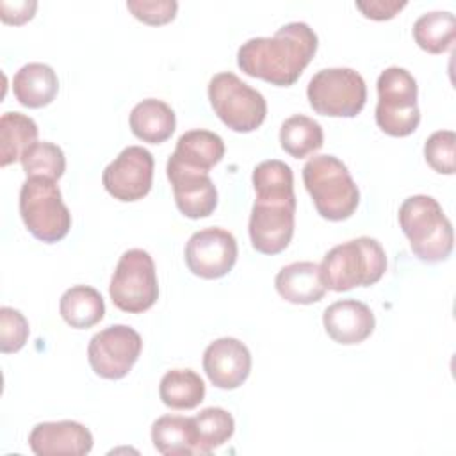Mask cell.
<instances>
[{
  "instance_id": "obj_1",
  "label": "cell",
  "mask_w": 456,
  "mask_h": 456,
  "mask_svg": "<svg viewBox=\"0 0 456 456\" xmlns=\"http://www.w3.org/2000/svg\"><path fill=\"white\" fill-rule=\"evenodd\" d=\"M317 34L305 21H290L271 37H251L237 50V66L249 77L273 86H294L314 59Z\"/></svg>"
},
{
  "instance_id": "obj_2",
  "label": "cell",
  "mask_w": 456,
  "mask_h": 456,
  "mask_svg": "<svg viewBox=\"0 0 456 456\" xmlns=\"http://www.w3.org/2000/svg\"><path fill=\"white\" fill-rule=\"evenodd\" d=\"M387 271V255L379 240L362 235L333 246L319 264L326 289L346 292L354 287H370Z\"/></svg>"
},
{
  "instance_id": "obj_3",
  "label": "cell",
  "mask_w": 456,
  "mask_h": 456,
  "mask_svg": "<svg viewBox=\"0 0 456 456\" xmlns=\"http://www.w3.org/2000/svg\"><path fill=\"white\" fill-rule=\"evenodd\" d=\"M397 219L419 260L435 264L452 253V224L433 196L413 194L406 198L399 207Z\"/></svg>"
},
{
  "instance_id": "obj_4",
  "label": "cell",
  "mask_w": 456,
  "mask_h": 456,
  "mask_svg": "<svg viewBox=\"0 0 456 456\" xmlns=\"http://www.w3.org/2000/svg\"><path fill=\"white\" fill-rule=\"evenodd\" d=\"M303 182L321 217L344 221L360 203V191L347 166L335 155H314L303 166Z\"/></svg>"
},
{
  "instance_id": "obj_5",
  "label": "cell",
  "mask_w": 456,
  "mask_h": 456,
  "mask_svg": "<svg viewBox=\"0 0 456 456\" xmlns=\"http://www.w3.org/2000/svg\"><path fill=\"white\" fill-rule=\"evenodd\" d=\"M20 216L27 230L46 244L62 240L71 228V214L55 180L27 176L20 189Z\"/></svg>"
},
{
  "instance_id": "obj_6",
  "label": "cell",
  "mask_w": 456,
  "mask_h": 456,
  "mask_svg": "<svg viewBox=\"0 0 456 456\" xmlns=\"http://www.w3.org/2000/svg\"><path fill=\"white\" fill-rule=\"evenodd\" d=\"M378 103L374 110L376 125L392 137H406L413 134L420 123L417 105V80L399 66L383 69L376 82Z\"/></svg>"
},
{
  "instance_id": "obj_7",
  "label": "cell",
  "mask_w": 456,
  "mask_h": 456,
  "mask_svg": "<svg viewBox=\"0 0 456 456\" xmlns=\"http://www.w3.org/2000/svg\"><path fill=\"white\" fill-rule=\"evenodd\" d=\"M208 100L217 118L240 134L256 130L267 114L264 94L232 71H221L210 78Z\"/></svg>"
},
{
  "instance_id": "obj_8",
  "label": "cell",
  "mask_w": 456,
  "mask_h": 456,
  "mask_svg": "<svg viewBox=\"0 0 456 456\" xmlns=\"http://www.w3.org/2000/svg\"><path fill=\"white\" fill-rule=\"evenodd\" d=\"M306 96L317 114L354 118L365 107L367 86L353 68H324L310 78Z\"/></svg>"
},
{
  "instance_id": "obj_9",
  "label": "cell",
  "mask_w": 456,
  "mask_h": 456,
  "mask_svg": "<svg viewBox=\"0 0 456 456\" xmlns=\"http://www.w3.org/2000/svg\"><path fill=\"white\" fill-rule=\"evenodd\" d=\"M109 294L112 303L128 314H141L155 305L159 281L148 251L132 248L119 256L110 278Z\"/></svg>"
},
{
  "instance_id": "obj_10",
  "label": "cell",
  "mask_w": 456,
  "mask_h": 456,
  "mask_svg": "<svg viewBox=\"0 0 456 456\" xmlns=\"http://www.w3.org/2000/svg\"><path fill=\"white\" fill-rule=\"evenodd\" d=\"M142 349L141 335L126 324H112L93 335L87 346V360L94 374L103 379L125 378Z\"/></svg>"
},
{
  "instance_id": "obj_11",
  "label": "cell",
  "mask_w": 456,
  "mask_h": 456,
  "mask_svg": "<svg viewBox=\"0 0 456 456\" xmlns=\"http://www.w3.org/2000/svg\"><path fill=\"white\" fill-rule=\"evenodd\" d=\"M296 198H256L249 214L251 246L264 255L281 253L294 235Z\"/></svg>"
},
{
  "instance_id": "obj_12",
  "label": "cell",
  "mask_w": 456,
  "mask_h": 456,
  "mask_svg": "<svg viewBox=\"0 0 456 456\" xmlns=\"http://www.w3.org/2000/svg\"><path fill=\"white\" fill-rule=\"evenodd\" d=\"M239 248L232 232L210 226L194 232L185 244V264L189 271L203 280L226 276L237 262Z\"/></svg>"
},
{
  "instance_id": "obj_13",
  "label": "cell",
  "mask_w": 456,
  "mask_h": 456,
  "mask_svg": "<svg viewBox=\"0 0 456 456\" xmlns=\"http://www.w3.org/2000/svg\"><path fill=\"white\" fill-rule=\"evenodd\" d=\"M153 155L142 146H126L102 173L105 191L119 201L142 200L153 182Z\"/></svg>"
},
{
  "instance_id": "obj_14",
  "label": "cell",
  "mask_w": 456,
  "mask_h": 456,
  "mask_svg": "<svg viewBox=\"0 0 456 456\" xmlns=\"http://www.w3.org/2000/svg\"><path fill=\"white\" fill-rule=\"evenodd\" d=\"M166 175L178 210L189 219L208 217L217 207V189L207 171L187 167L167 159Z\"/></svg>"
},
{
  "instance_id": "obj_15",
  "label": "cell",
  "mask_w": 456,
  "mask_h": 456,
  "mask_svg": "<svg viewBox=\"0 0 456 456\" xmlns=\"http://www.w3.org/2000/svg\"><path fill=\"white\" fill-rule=\"evenodd\" d=\"M203 370L214 387L233 390L240 387L251 372V353L239 338L221 337L207 346L203 353Z\"/></svg>"
},
{
  "instance_id": "obj_16",
  "label": "cell",
  "mask_w": 456,
  "mask_h": 456,
  "mask_svg": "<svg viewBox=\"0 0 456 456\" xmlns=\"http://www.w3.org/2000/svg\"><path fill=\"white\" fill-rule=\"evenodd\" d=\"M28 445L37 456H84L93 449V435L77 420L39 422L28 435Z\"/></svg>"
},
{
  "instance_id": "obj_17",
  "label": "cell",
  "mask_w": 456,
  "mask_h": 456,
  "mask_svg": "<svg viewBox=\"0 0 456 456\" xmlns=\"http://www.w3.org/2000/svg\"><path fill=\"white\" fill-rule=\"evenodd\" d=\"M322 324L331 340L342 346H353L372 335L376 319L365 303L358 299H340L324 310Z\"/></svg>"
},
{
  "instance_id": "obj_18",
  "label": "cell",
  "mask_w": 456,
  "mask_h": 456,
  "mask_svg": "<svg viewBox=\"0 0 456 456\" xmlns=\"http://www.w3.org/2000/svg\"><path fill=\"white\" fill-rule=\"evenodd\" d=\"M274 287L285 301L294 305H312L321 301L326 294L319 264L310 260L283 265L274 278Z\"/></svg>"
},
{
  "instance_id": "obj_19",
  "label": "cell",
  "mask_w": 456,
  "mask_h": 456,
  "mask_svg": "<svg viewBox=\"0 0 456 456\" xmlns=\"http://www.w3.org/2000/svg\"><path fill=\"white\" fill-rule=\"evenodd\" d=\"M57 73L45 62H28L21 66L12 78L14 98L28 109H41L52 103L57 96Z\"/></svg>"
},
{
  "instance_id": "obj_20",
  "label": "cell",
  "mask_w": 456,
  "mask_h": 456,
  "mask_svg": "<svg viewBox=\"0 0 456 456\" xmlns=\"http://www.w3.org/2000/svg\"><path fill=\"white\" fill-rule=\"evenodd\" d=\"M175 128L176 114L162 100L146 98L130 112V130L142 142L160 144L173 135Z\"/></svg>"
},
{
  "instance_id": "obj_21",
  "label": "cell",
  "mask_w": 456,
  "mask_h": 456,
  "mask_svg": "<svg viewBox=\"0 0 456 456\" xmlns=\"http://www.w3.org/2000/svg\"><path fill=\"white\" fill-rule=\"evenodd\" d=\"M169 157L187 167L208 173L224 157V142L216 132L189 130L178 137L176 148Z\"/></svg>"
},
{
  "instance_id": "obj_22",
  "label": "cell",
  "mask_w": 456,
  "mask_h": 456,
  "mask_svg": "<svg viewBox=\"0 0 456 456\" xmlns=\"http://www.w3.org/2000/svg\"><path fill=\"white\" fill-rule=\"evenodd\" d=\"M153 447L164 456L198 454V438L192 417L162 415L151 424Z\"/></svg>"
},
{
  "instance_id": "obj_23",
  "label": "cell",
  "mask_w": 456,
  "mask_h": 456,
  "mask_svg": "<svg viewBox=\"0 0 456 456\" xmlns=\"http://www.w3.org/2000/svg\"><path fill=\"white\" fill-rule=\"evenodd\" d=\"M61 317L71 328H91L105 315V303L102 294L91 285H73L61 296Z\"/></svg>"
},
{
  "instance_id": "obj_24",
  "label": "cell",
  "mask_w": 456,
  "mask_h": 456,
  "mask_svg": "<svg viewBox=\"0 0 456 456\" xmlns=\"http://www.w3.org/2000/svg\"><path fill=\"white\" fill-rule=\"evenodd\" d=\"M159 395L173 410H192L205 399V383L192 369H171L160 379Z\"/></svg>"
},
{
  "instance_id": "obj_25",
  "label": "cell",
  "mask_w": 456,
  "mask_h": 456,
  "mask_svg": "<svg viewBox=\"0 0 456 456\" xmlns=\"http://www.w3.org/2000/svg\"><path fill=\"white\" fill-rule=\"evenodd\" d=\"M36 121L21 112H5L0 118V166L21 159L23 151L37 141Z\"/></svg>"
},
{
  "instance_id": "obj_26",
  "label": "cell",
  "mask_w": 456,
  "mask_h": 456,
  "mask_svg": "<svg viewBox=\"0 0 456 456\" xmlns=\"http://www.w3.org/2000/svg\"><path fill=\"white\" fill-rule=\"evenodd\" d=\"M413 39L428 53L447 52L456 37V18L449 11H429L413 23Z\"/></svg>"
},
{
  "instance_id": "obj_27",
  "label": "cell",
  "mask_w": 456,
  "mask_h": 456,
  "mask_svg": "<svg viewBox=\"0 0 456 456\" xmlns=\"http://www.w3.org/2000/svg\"><path fill=\"white\" fill-rule=\"evenodd\" d=\"M280 144L294 159L308 157L324 144L322 126L314 118L294 114L280 126Z\"/></svg>"
},
{
  "instance_id": "obj_28",
  "label": "cell",
  "mask_w": 456,
  "mask_h": 456,
  "mask_svg": "<svg viewBox=\"0 0 456 456\" xmlns=\"http://www.w3.org/2000/svg\"><path fill=\"white\" fill-rule=\"evenodd\" d=\"M196 438H198V454H210L214 449L228 442L235 431V420L232 413L219 406L203 408L192 417Z\"/></svg>"
},
{
  "instance_id": "obj_29",
  "label": "cell",
  "mask_w": 456,
  "mask_h": 456,
  "mask_svg": "<svg viewBox=\"0 0 456 456\" xmlns=\"http://www.w3.org/2000/svg\"><path fill=\"white\" fill-rule=\"evenodd\" d=\"M251 182L256 198H296L294 173L283 160H262L253 169Z\"/></svg>"
},
{
  "instance_id": "obj_30",
  "label": "cell",
  "mask_w": 456,
  "mask_h": 456,
  "mask_svg": "<svg viewBox=\"0 0 456 456\" xmlns=\"http://www.w3.org/2000/svg\"><path fill=\"white\" fill-rule=\"evenodd\" d=\"M20 162L27 176H45L55 182L66 169L64 151L61 146L48 141H36L23 151Z\"/></svg>"
},
{
  "instance_id": "obj_31",
  "label": "cell",
  "mask_w": 456,
  "mask_h": 456,
  "mask_svg": "<svg viewBox=\"0 0 456 456\" xmlns=\"http://www.w3.org/2000/svg\"><path fill=\"white\" fill-rule=\"evenodd\" d=\"M426 162L440 175L456 173V134L452 130L433 132L424 144Z\"/></svg>"
},
{
  "instance_id": "obj_32",
  "label": "cell",
  "mask_w": 456,
  "mask_h": 456,
  "mask_svg": "<svg viewBox=\"0 0 456 456\" xmlns=\"http://www.w3.org/2000/svg\"><path fill=\"white\" fill-rule=\"evenodd\" d=\"M30 335L27 317L11 306L0 308V351L16 353L20 351Z\"/></svg>"
},
{
  "instance_id": "obj_33",
  "label": "cell",
  "mask_w": 456,
  "mask_h": 456,
  "mask_svg": "<svg viewBox=\"0 0 456 456\" xmlns=\"http://www.w3.org/2000/svg\"><path fill=\"white\" fill-rule=\"evenodd\" d=\"M126 9L146 25H164L175 20L176 0H128Z\"/></svg>"
},
{
  "instance_id": "obj_34",
  "label": "cell",
  "mask_w": 456,
  "mask_h": 456,
  "mask_svg": "<svg viewBox=\"0 0 456 456\" xmlns=\"http://www.w3.org/2000/svg\"><path fill=\"white\" fill-rule=\"evenodd\" d=\"M403 7H406V0H363V2H356V9H360L365 18L378 20V21L394 18Z\"/></svg>"
},
{
  "instance_id": "obj_35",
  "label": "cell",
  "mask_w": 456,
  "mask_h": 456,
  "mask_svg": "<svg viewBox=\"0 0 456 456\" xmlns=\"http://www.w3.org/2000/svg\"><path fill=\"white\" fill-rule=\"evenodd\" d=\"M37 9V2L34 0H21V2H0V18L4 23L9 25H21L34 18Z\"/></svg>"
}]
</instances>
